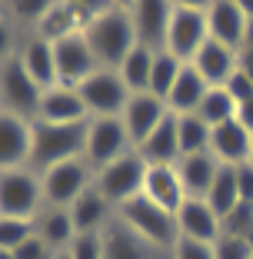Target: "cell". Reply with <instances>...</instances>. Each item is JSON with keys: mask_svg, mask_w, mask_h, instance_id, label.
<instances>
[{"mask_svg": "<svg viewBox=\"0 0 253 259\" xmlns=\"http://www.w3.org/2000/svg\"><path fill=\"white\" fill-rule=\"evenodd\" d=\"M84 37H87V44H90V50H93L100 67L117 70L123 63V57L137 47L130 7L107 4L103 10H97V14L90 17V23L84 27Z\"/></svg>", "mask_w": 253, "mask_h": 259, "instance_id": "obj_1", "label": "cell"}, {"mask_svg": "<svg viewBox=\"0 0 253 259\" xmlns=\"http://www.w3.org/2000/svg\"><path fill=\"white\" fill-rule=\"evenodd\" d=\"M87 123H40L33 120L30 137V166L37 173L70 160H84Z\"/></svg>", "mask_w": 253, "mask_h": 259, "instance_id": "obj_2", "label": "cell"}, {"mask_svg": "<svg viewBox=\"0 0 253 259\" xmlns=\"http://www.w3.org/2000/svg\"><path fill=\"white\" fill-rule=\"evenodd\" d=\"M117 220L130 229V233H137L143 243L157 246V249H163V252H170L176 246V239H180V233H176V216L167 213L163 206H157L154 199H147L143 193H140L137 199H130V203H123L120 209H117Z\"/></svg>", "mask_w": 253, "mask_h": 259, "instance_id": "obj_3", "label": "cell"}, {"mask_svg": "<svg viewBox=\"0 0 253 259\" xmlns=\"http://www.w3.org/2000/svg\"><path fill=\"white\" fill-rule=\"evenodd\" d=\"M147 169H150V163H147L137 150H130L127 156L107 163L103 169H97V173H93V186H97L100 196L107 199L114 209H120L123 203H130V199H137L140 193H143Z\"/></svg>", "mask_w": 253, "mask_h": 259, "instance_id": "obj_4", "label": "cell"}, {"mask_svg": "<svg viewBox=\"0 0 253 259\" xmlns=\"http://www.w3.org/2000/svg\"><path fill=\"white\" fill-rule=\"evenodd\" d=\"M44 209V186L33 166H17L0 173V216L33 220Z\"/></svg>", "mask_w": 253, "mask_h": 259, "instance_id": "obj_5", "label": "cell"}, {"mask_svg": "<svg viewBox=\"0 0 253 259\" xmlns=\"http://www.w3.org/2000/svg\"><path fill=\"white\" fill-rule=\"evenodd\" d=\"M210 40L207 27V4H173L170 14V30H167V54H173L176 60L190 63L200 54V47Z\"/></svg>", "mask_w": 253, "mask_h": 259, "instance_id": "obj_6", "label": "cell"}, {"mask_svg": "<svg viewBox=\"0 0 253 259\" xmlns=\"http://www.w3.org/2000/svg\"><path fill=\"white\" fill-rule=\"evenodd\" d=\"M133 150L130 133L123 126L120 116H90L87 120V143H84V160L90 163V169H103L107 163L120 160Z\"/></svg>", "mask_w": 253, "mask_h": 259, "instance_id": "obj_7", "label": "cell"}, {"mask_svg": "<svg viewBox=\"0 0 253 259\" xmlns=\"http://www.w3.org/2000/svg\"><path fill=\"white\" fill-rule=\"evenodd\" d=\"M40 186H44V206L70 209L93 186V169L87 160H70V163H60V166L44 169Z\"/></svg>", "mask_w": 253, "mask_h": 259, "instance_id": "obj_8", "label": "cell"}, {"mask_svg": "<svg viewBox=\"0 0 253 259\" xmlns=\"http://www.w3.org/2000/svg\"><path fill=\"white\" fill-rule=\"evenodd\" d=\"M40 90L37 83L30 80V73L23 70L20 57L0 63V110L4 113H14V116H23V120H37V107H40Z\"/></svg>", "mask_w": 253, "mask_h": 259, "instance_id": "obj_9", "label": "cell"}, {"mask_svg": "<svg viewBox=\"0 0 253 259\" xmlns=\"http://www.w3.org/2000/svg\"><path fill=\"white\" fill-rule=\"evenodd\" d=\"M77 90H80V97H84L90 116H120L123 110H127V103H130V97H133L130 87L120 80V73H117V70H107V67L93 70Z\"/></svg>", "mask_w": 253, "mask_h": 259, "instance_id": "obj_10", "label": "cell"}, {"mask_svg": "<svg viewBox=\"0 0 253 259\" xmlns=\"http://www.w3.org/2000/svg\"><path fill=\"white\" fill-rule=\"evenodd\" d=\"M54 57H57V76H60L63 87H80L93 70H100L84 30L54 40Z\"/></svg>", "mask_w": 253, "mask_h": 259, "instance_id": "obj_11", "label": "cell"}, {"mask_svg": "<svg viewBox=\"0 0 253 259\" xmlns=\"http://www.w3.org/2000/svg\"><path fill=\"white\" fill-rule=\"evenodd\" d=\"M176 233L180 239H193V243H210L213 246L216 239L223 236V220L213 213V206L207 199H193L187 196L184 206L176 209Z\"/></svg>", "mask_w": 253, "mask_h": 259, "instance_id": "obj_12", "label": "cell"}, {"mask_svg": "<svg viewBox=\"0 0 253 259\" xmlns=\"http://www.w3.org/2000/svg\"><path fill=\"white\" fill-rule=\"evenodd\" d=\"M170 14H173V4H157V0H143V4H133L130 17H133V33H137V44L163 54L167 47V30H170Z\"/></svg>", "mask_w": 253, "mask_h": 259, "instance_id": "obj_13", "label": "cell"}, {"mask_svg": "<svg viewBox=\"0 0 253 259\" xmlns=\"http://www.w3.org/2000/svg\"><path fill=\"white\" fill-rule=\"evenodd\" d=\"M30 137H33L30 120L0 110V173L30 166Z\"/></svg>", "mask_w": 253, "mask_h": 259, "instance_id": "obj_14", "label": "cell"}, {"mask_svg": "<svg viewBox=\"0 0 253 259\" xmlns=\"http://www.w3.org/2000/svg\"><path fill=\"white\" fill-rule=\"evenodd\" d=\"M167 113H170V110H167V103H163L160 97H154V93H133L130 103H127V110L120 113L123 126H127V133H130L133 150H137V146L143 143L157 126H160Z\"/></svg>", "mask_w": 253, "mask_h": 259, "instance_id": "obj_15", "label": "cell"}, {"mask_svg": "<svg viewBox=\"0 0 253 259\" xmlns=\"http://www.w3.org/2000/svg\"><path fill=\"white\" fill-rule=\"evenodd\" d=\"M37 120L40 123H87L90 113H87V103L77 87L57 83L50 90H44L40 107H37Z\"/></svg>", "mask_w": 253, "mask_h": 259, "instance_id": "obj_16", "label": "cell"}, {"mask_svg": "<svg viewBox=\"0 0 253 259\" xmlns=\"http://www.w3.org/2000/svg\"><path fill=\"white\" fill-rule=\"evenodd\" d=\"M250 150H253V133L240 120L213 126V133H210V153L223 166H243V163H250Z\"/></svg>", "mask_w": 253, "mask_h": 259, "instance_id": "obj_17", "label": "cell"}, {"mask_svg": "<svg viewBox=\"0 0 253 259\" xmlns=\"http://www.w3.org/2000/svg\"><path fill=\"white\" fill-rule=\"evenodd\" d=\"M17 57H20L23 70L30 73V80L40 87V90H50V87L60 83V76H57L54 44H50V40H44L40 33H33L30 40H23L20 50H17Z\"/></svg>", "mask_w": 253, "mask_h": 259, "instance_id": "obj_18", "label": "cell"}, {"mask_svg": "<svg viewBox=\"0 0 253 259\" xmlns=\"http://www.w3.org/2000/svg\"><path fill=\"white\" fill-rule=\"evenodd\" d=\"M207 27H210V40L230 47V50H243L246 14H243L240 4H210L207 7Z\"/></svg>", "mask_w": 253, "mask_h": 259, "instance_id": "obj_19", "label": "cell"}, {"mask_svg": "<svg viewBox=\"0 0 253 259\" xmlns=\"http://www.w3.org/2000/svg\"><path fill=\"white\" fill-rule=\"evenodd\" d=\"M237 60H240V50H230V47L216 44V40H207L190 63L197 67V73L203 76L210 87H223L237 73Z\"/></svg>", "mask_w": 253, "mask_h": 259, "instance_id": "obj_20", "label": "cell"}, {"mask_svg": "<svg viewBox=\"0 0 253 259\" xmlns=\"http://www.w3.org/2000/svg\"><path fill=\"white\" fill-rule=\"evenodd\" d=\"M103 246H107V256L103 259H170V252L143 243V239H140L137 233H130L120 220H114L103 229Z\"/></svg>", "mask_w": 253, "mask_h": 259, "instance_id": "obj_21", "label": "cell"}, {"mask_svg": "<svg viewBox=\"0 0 253 259\" xmlns=\"http://www.w3.org/2000/svg\"><path fill=\"white\" fill-rule=\"evenodd\" d=\"M137 153L143 156L150 166H176L180 160V133H176V116L167 113L163 123L137 146Z\"/></svg>", "mask_w": 253, "mask_h": 259, "instance_id": "obj_22", "label": "cell"}, {"mask_svg": "<svg viewBox=\"0 0 253 259\" xmlns=\"http://www.w3.org/2000/svg\"><path fill=\"white\" fill-rule=\"evenodd\" d=\"M143 196L154 199L157 206H163L167 213H176L187 199V190L180 183V173L176 166H150L143 180Z\"/></svg>", "mask_w": 253, "mask_h": 259, "instance_id": "obj_23", "label": "cell"}, {"mask_svg": "<svg viewBox=\"0 0 253 259\" xmlns=\"http://www.w3.org/2000/svg\"><path fill=\"white\" fill-rule=\"evenodd\" d=\"M70 220H74L77 233H103V229L117 220V209L100 196L97 186H90L77 203L70 206Z\"/></svg>", "mask_w": 253, "mask_h": 259, "instance_id": "obj_24", "label": "cell"}, {"mask_svg": "<svg viewBox=\"0 0 253 259\" xmlns=\"http://www.w3.org/2000/svg\"><path fill=\"white\" fill-rule=\"evenodd\" d=\"M207 90H210V83L197 73V67H193V63H184V70H180L173 90H170V97H167V110L173 116L197 113L203 97H207Z\"/></svg>", "mask_w": 253, "mask_h": 259, "instance_id": "obj_25", "label": "cell"}, {"mask_svg": "<svg viewBox=\"0 0 253 259\" xmlns=\"http://www.w3.org/2000/svg\"><path fill=\"white\" fill-rule=\"evenodd\" d=\"M33 233L50 246V252H67V246L77 239V226L70 220V209H54V206H44L33 216Z\"/></svg>", "mask_w": 253, "mask_h": 259, "instance_id": "obj_26", "label": "cell"}, {"mask_svg": "<svg viewBox=\"0 0 253 259\" xmlns=\"http://www.w3.org/2000/svg\"><path fill=\"white\" fill-rule=\"evenodd\" d=\"M216 169H220V163L213 160V153H193V156H180L176 160L180 183H184L187 196H193V199H207Z\"/></svg>", "mask_w": 253, "mask_h": 259, "instance_id": "obj_27", "label": "cell"}, {"mask_svg": "<svg viewBox=\"0 0 253 259\" xmlns=\"http://www.w3.org/2000/svg\"><path fill=\"white\" fill-rule=\"evenodd\" d=\"M154 60H157V54H154V50H147V47H140V44L123 57V63L117 67V73H120L123 83L130 87V93H147V90H150Z\"/></svg>", "mask_w": 253, "mask_h": 259, "instance_id": "obj_28", "label": "cell"}, {"mask_svg": "<svg viewBox=\"0 0 253 259\" xmlns=\"http://www.w3.org/2000/svg\"><path fill=\"white\" fill-rule=\"evenodd\" d=\"M207 203L213 206V213L220 216V220L240 203V176H237V166H223V163H220V169H216V176H213V186H210V193H207Z\"/></svg>", "mask_w": 253, "mask_h": 259, "instance_id": "obj_29", "label": "cell"}, {"mask_svg": "<svg viewBox=\"0 0 253 259\" xmlns=\"http://www.w3.org/2000/svg\"><path fill=\"white\" fill-rule=\"evenodd\" d=\"M176 133H180V156H193V153H210V133L213 130L200 120L197 113L176 116Z\"/></svg>", "mask_w": 253, "mask_h": 259, "instance_id": "obj_30", "label": "cell"}, {"mask_svg": "<svg viewBox=\"0 0 253 259\" xmlns=\"http://www.w3.org/2000/svg\"><path fill=\"white\" fill-rule=\"evenodd\" d=\"M197 116L207 123L210 130L223 126V123L237 120V103H233V97L223 90V87H210L207 97H203V103H200V110H197Z\"/></svg>", "mask_w": 253, "mask_h": 259, "instance_id": "obj_31", "label": "cell"}, {"mask_svg": "<svg viewBox=\"0 0 253 259\" xmlns=\"http://www.w3.org/2000/svg\"><path fill=\"white\" fill-rule=\"evenodd\" d=\"M180 70H184V60H176V57L167 54V50H163V54H157L154 73H150V90H147V93H154V97H160L163 103H167V97H170V90H173Z\"/></svg>", "mask_w": 253, "mask_h": 259, "instance_id": "obj_32", "label": "cell"}, {"mask_svg": "<svg viewBox=\"0 0 253 259\" xmlns=\"http://www.w3.org/2000/svg\"><path fill=\"white\" fill-rule=\"evenodd\" d=\"M223 236H237V239L253 243V203L240 199L230 213L223 216Z\"/></svg>", "mask_w": 253, "mask_h": 259, "instance_id": "obj_33", "label": "cell"}, {"mask_svg": "<svg viewBox=\"0 0 253 259\" xmlns=\"http://www.w3.org/2000/svg\"><path fill=\"white\" fill-rule=\"evenodd\" d=\"M103 233H77V239L67 246V259H103Z\"/></svg>", "mask_w": 253, "mask_h": 259, "instance_id": "obj_34", "label": "cell"}, {"mask_svg": "<svg viewBox=\"0 0 253 259\" xmlns=\"http://www.w3.org/2000/svg\"><path fill=\"white\" fill-rule=\"evenodd\" d=\"M27 236H33V220L0 216V249H17Z\"/></svg>", "mask_w": 253, "mask_h": 259, "instance_id": "obj_35", "label": "cell"}, {"mask_svg": "<svg viewBox=\"0 0 253 259\" xmlns=\"http://www.w3.org/2000/svg\"><path fill=\"white\" fill-rule=\"evenodd\" d=\"M213 256L216 259H253V243L237 236H220L213 243Z\"/></svg>", "mask_w": 253, "mask_h": 259, "instance_id": "obj_36", "label": "cell"}, {"mask_svg": "<svg viewBox=\"0 0 253 259\" xmlns=\"http://www.w3.org/2000/svg\"><path fill=\"white\" fill-rule=\"evenodd\" d=\"M170 259H216L210 243H193V239H176L170 249Z\"/></svg>", "mask_w": 253, "mask_h": 259, "instance_id": "obj_37", "label": "cell"}, {"mask_svg": "<svg viewBox=\"0 0 253 259\" xmlns=\"http://www.w3.org/2000/svg\"><path fill=\"white\" fill-rule=\"evenodd\" d=\"M223 90L230 93V97H233V103L240 107V103H246V100H253V80H250V76H246L243 70L237 67V73H233L230 80L223 83Z\"/></svg>", "mask_w": 253, "mask_h": 259, "instance_id": "obj_38", "label": "cell"}, {"mask_svg": "<svg viewBox=\"0 0 253 259\" xmlns=\"http://www.w3.org/2000/svg\"><path fill=\"white\" fill-rule=\"evenodd\" d=\"M17 23L10 20V14L4 17V20H0V63H7V60H14L17 57V50H20V47H17Z\"/></svg>", "mask_w": 253, "mask_h": 259, "instance_id": "obj_39", "label": "cell"}, {"mask_svg": "<svg viewBox=\"0 0 253 259\" xmlns=\"http://www.w3.org/2000/svg\"><path fill=\"white\" fill-rule=\"evenodd\" d=\"M50 256H57V252H50V246H47L37 233H33V236H27L14 249V259H50Z\"/></svg>", "mask_w": 253, "mask_h": 259, "instance_id": "obj_40", "label": "cell"}, {"mask_svg": "<svg viewBox=\"0 0 253 259\" xmlns=\"http://www.w3.org/2000/svg\"><path fill=\"white\" fill-rule=\"evenodd\" d=\"M237 176H240V199H243V203H253V163L237 166Z\"/></svg>", "mask_w": 253, "mask_h": 259, "instance_id": "obj_41", "label": "cell"}, {"mask_svg": "<svg viewBox=\"0 0 253 259\" xmlns=\"http://www.w3.org/2000/svg\"><path fill=\"white\" fill-rule=\"evenodd\" d=\"M237 120L253 133V100H246V103H240V107H237Z\"/></svg>", "mask_w": 253, "mask_h": 259, "instance_id": "obj_42", "label": "cell"}, {"mask_svg": "<svg viewBox=\"0 0 253 259\" xmlns=\"http://www.w3.org/2000/svg\"><path fill=\"white\" fill-rule=\"evenodd\" d=\"M237 67H240V70H243V73L253 80V47H243V50H240V60H237Z\"/></svg>", "mask_w": 253, "mask_h": 259, "instance_id": "obj_43", "label": "cell"}, {"mask_svg": "<svg viewBox=\"0 0 253 259\" xmlns=\"http://www.w3.org/2000/svg\"><path fill=\"white\" fill-rule=\"evenodd\" d=\"M243 47H253V17H246V33H243Z\"/></svg>", "mask_w": 253, "mask_h": 259, "instance_id": "obj_44", "label": "cell"}, {"mask_svg": "<svg viewBox=\"0 0 253 259\" xmlns=\"http://www.w3.org/2000/svg\"><path fill=\"white\" fill-rule=\"evenodd\" d=\"M0 259H14V249H0Z\"/></svg>", "mask_w": 253, "mask_h": 259, "instance_id": "obj_45", "label": "cell"}, {"mask_svg": "<svg viewBox=\"0 0 253 259\" xmlns=\"http://www.w3.org/2000/svg\"><path fill=\"white\" fill-rule=\"evenodd\" d=\"M4 17H7V7H0V20H4Z\"/></svg>", "mask_w": 253, "mask_h": 259, "instance_id": "obj_46", "label": "cell"}, {"mask_svg": "<svg viewBox=\"0 0 253 259\" xmlns=\"http://www.w3.org/2000/svg\"><path fill=\"white\" fill-rule=\"evenodd\" d=\"M54 259H67V252H57V256H54Z\"/></svg>", "mask_w": 253, "mask_h": 259, "instance_id": "obj_47", "label": "cell"}, {"mask_svg": "<svg viewBox=\"0 0 253 259\" xmlns=\"http://www.w3.org/2000/svg\"><path fill=\"white\" fill-rule=\"evenodd\" d=\"M250 163H253V150H250Z\"/></svg>", "mask_w": 253, "mask_h": 259, "instance_id": "obj_48", "label": "cell"}, {"mask_svg": "<svg viewBox=\"0 0 253 259\" xmlns=\"http://www.w3.org/2000/svg\"><path fill=\"white\" fill-rule=\"evenodd\" d=\"M50 259H54V256H50Z\"/></svg>", "mask_w": 253, "mask_h": 259, "instance_id": "obj_49", "label": "cell"}]
</instances>
